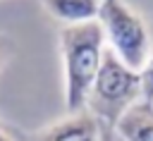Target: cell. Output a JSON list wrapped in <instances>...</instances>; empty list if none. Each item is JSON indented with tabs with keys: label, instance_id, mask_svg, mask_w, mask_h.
Instances as JSON below:
<instances>
[{
	"label": "cell",
	"instance_id": "6da1fadb",
	"mask_svg": "<svg viewBox=\"0 0 153 141\" xmlns=\"http://www.w3.org/2000/svg\"><path fill=\"white\" fill-rule=\"evenodd\" d=\"M60 53L65 67V110H84L105 53V33L98 19L62 26Z\"/></svg>",
	"mask_w": 153,
	"mask_h": 141
},
{
	"label": "cell",
	"instance_id": "7a4b0ae2",
	"mask_svg": "<svg viewBox=\"0 0 153 141\" xmlns=\"http://www.w3.org/2000/svg\"><path fill=\"white\" fill-rule=\"evenodd\" d=\"M139 100H141L139 69H131L110 48H105L100 69H98L93 86L88 91V98H86V108L103 124L115 127V122Z\"/></svg>",
	"mask_w": 153,
	"mask_h": 141
},
{
	"label": "cell",
	"instance_id": "3957f363",
	"mask_svg": "<svg viewBox=\"0 0 153 141\" xmlns=\"http://www.w3.org/2000/svg\"><path fill=\"white\" fill-rule=\"evenodd\" d=\"M98 24L105 33L110 50L131 69H141L153 50L143 17L124 0H100Z\"/></svg>",
	"mask_w": 153,
	"mask_h": 141
},
{
	"label": "cell",
	"instance_id": "277c9868",
	"mask_svg": "<svg viewBox=\"0 0 153 141\" xmlns=\"http://www.w3.org/2000/svg\"><path fill=\"white\" fill-rule=\"evenodd\" d=\"M100 136L103 122L88 108L67 112L62 119L36 131H17L19 141H100Z\"/></svg>",
	"mask_w": 153,
	"mask_h": 141
},
{
	"label": "cell",
	"instance_id": "5b68a950",
	"mask_svg": "<svg viewBox=\"0 0 153 141\" xmlns=\"http://www.w3.org/2000/svg\"><path fill=\"white\" fill-rule=\"evenodd\" d=\"M112 129L120 141H153V103L141 98L115 122Z\"/></svg>",
	"mask_w": 153,
	"mask_h": 141
},
{
	"label": "cell",
	"instance_id": "8992f818",
	"mask_svg": "<svg viewBox=\"0 0 153 141\" xmlns=\"http://www.w3.org/2000/svg\"><path fill=\"white\" fill-rule=\"evenodd\" d=\"M41 5L53 19L62 22L65 26L93 22L98 19V10H100V0H41Z\"/></svg>",
	"mask_w": 153,
	"mask_h": 141
},
{
	"label": "cell",
	"instance_id": "52a82bcc",
	"mask_svg": "<svg viewBox=\"0 0 153 141\" xmlns=\"http://www.w3.org/2000/svg\"><path fill=\"white\" fill-rule=\"evenodd\" d=\"M139 76H141V98L153 103V50L146 57L143 67L139 69Z\"/></svg>",
	"mask_w": 153,
	"mask_h": 141
},
{
	"label": "cell",
	"instance_id": "ba28073f",
	"mask_svg": "<svg viewBox=\"0 0 153 141\" xmlns=\"http://www.w3.org/2000/svg\"><path fill=\"white\" fill-rule=\"evenodd\" d=\"M12 50H14V45H12V41L5 36V33H0V72L5 69V65H7V60L12 57Z\"/></svg>",
	"mask_w": 153,
	"mask_h": 141
},
{
	"label": "cell",
	"instance_id": "9c48e42d",
	"mask_svg": "<svg viewBox=\"0 0 153 141\" xmlns=\"http://www.w3.org/2000/svg\"><path fill=\"white\" fill-rule=\"evenodd\" d=\"M0 141H19V139H17V131H12V129L0 124Z\"/></svg>",
	"mask_w": 153,
	"mask_h": 141
},
{
	"label": "cell",
	"instance_id": "30bf717a",
	"mask_svg": "<svg viewBox=\"0 0 153 141\" xmlns=\"http://www.w3.org/2000/svg\"><path fill=\"white\" fill-rule=\"evenodd\" d=\"M100 141H120V139L115 136V129H112V127L103 124V136H100Z\"/></svg>",
	"mask_w": 153,
	"mask_h": 141
}]
</instances>
